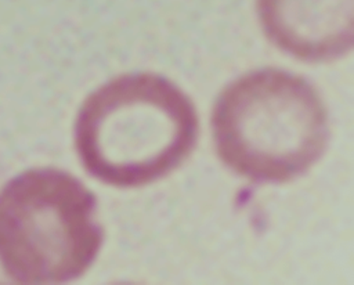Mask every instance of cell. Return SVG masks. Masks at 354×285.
Segmentation results:
<instances>
[{"instance_id":"6da1fadb","label":"cell","mask_w":354,"mask_h":285,"mask_svg":"<svg viewBox=\"0 0 354 285\" xmlns=\"http://www.w3.org/2000/svg\"><path fill=\"white\" fill-rule=\"evenodd\" d=\"M198 116L192 101L163 76H119L83 102L75 145L86 170L115 187H140L178 167L192 152Z\"/></svg>"},{"instance_id":"7a4b0ae2","label":"cell","mask_w":354,"mask_h":285,"mask_svg":"<svg viewBox=\"0 0 354 285\" xmlns=\"http://www.w3.org/2000/svg\"><path fill=\"white\" fill-rule=\"evenodd\" d=\"M220 159L256 181L282 183L308 170L328 144V112L303 77L279 69L249 72L218 95L212 116Z\"/></svg>"},{"instance_id":"3957f363","label":"cell","mask_w":354,"mask_h":285,"mask_svg":"<svg viewBox=\"0 0 354 285\" xmlns=\"http://www.w3.org/2000/svg\"><path fill=\"white\" fill-rule=\"evenodd\" d=\"M95 198L76 177L35 169L0 191V266L18 284H59L86 273L102 243Z\"/></svg>"},{"instance_id":"277c9868","label":"cell","mask_w":354,"mask_h":285,"mask_svg":"<svg viewBox=\"0 0 354 285\" xmlns=\"http://www.w3.org/2000/svg\"><path fill=\"white\" fill-rule=\"evenodd\" d=\"M257 10L267 37L296 58L329 61L353 47L354 0H257Z\"/></svg>"}]
</instances>
